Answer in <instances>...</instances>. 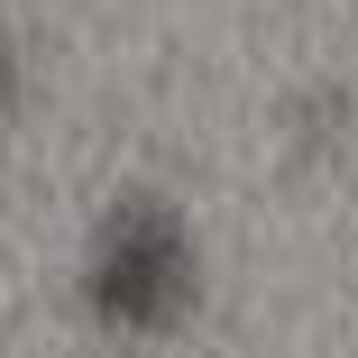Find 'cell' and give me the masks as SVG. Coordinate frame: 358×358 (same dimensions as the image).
<instances>
[{"label":"cell","instance_id":"cell-1","mask_svg":"<svg viewBox=\"0 0 358 358\" xmlns=\"http://www.w3.org/2000/svg\"><path fill=\"white\" fill-rule=\"evenodd\" d=\"M175 294H184V239H175V221L129 211L110 257H101V303L120 322H157V313H175Z\"/></svg>","mask_w":358,"mask_h":358}]
</instances>
